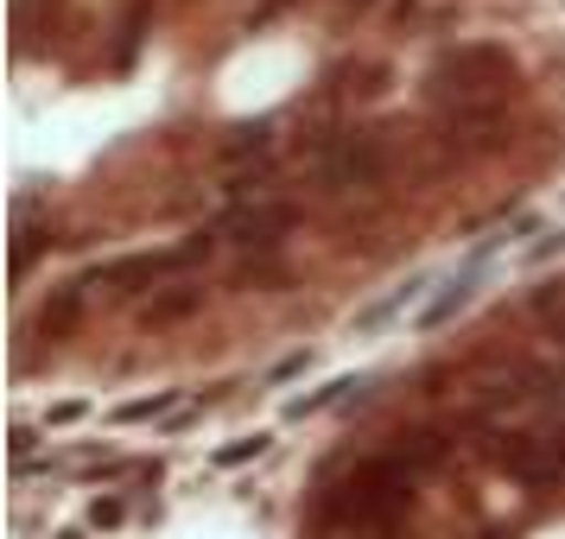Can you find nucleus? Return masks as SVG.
I'll use <instances>...</instances> for the list:
<instances>
[{
  "label": "nucleus",
  "mask_w": 565,
  "mask_h": 539,
  "mask_svg": "<svg viewBox=\"0 0 565 539\" xmlns=\"http://www.w3.org/2000/svg\"><path fill=\"white\" fill-rule=\"evenodd\" d=\"M445 438L438 432H413L401 444H387L382 457L356 463L337 488H324V508H318V527H382L413 502V488L445 463Z\"/></svg>",
  "instance_id": "f257e3e1"
},
{
  "label": "nucleus",
  "mask_w": 565,
  "mask_h": 539,
  "mask_svg": "<svg viewBox=\"0 0 565 539\" xmlns=\"http://www.w3.org/2000/svg\"><path fill=\"white\" fill-rule=\"evenodd\" d=\"M509 83H514V64H509V52H495V45H470V52L445 57V64L433 71V89L445 96V103H458V108L495 103Z\"/></svg>",
  "instance_id": "f03ea898"
},
{
  "label": "nucleus",
  "mask_w": 565,
  "mask_h": 539,
  "mask_svg": "<svg viewBox=\"0 0 565 539\" xmlns=\"http://www.w3.org/2000/svg\"><path fill=\"white\" fill-rule=\"evenodd\" d=\"M311 172L331 191H375L387 179V147L375 133H337V140H318Z\"/></svg>",
  "instance_id": "7ed1b4c3"
},
{
  "label": "nucleus",
  "mask_w": 565,
  "mask_h": 539,
  "mask_svg": "<svg viewBox=\"0 0 565 539\" xmlns=\"http://www.w3.org/2000/svg\"><path fill=\"white\" fill-rule=\"evenodd\" d=\"M223 248H235V255H274L286 235H292V204H242L223 216Z\"/></svg>",
  "instance_id": "20e7f679"
},
{
  "label": "nucleus",
  "mask_w": 565,
  "mask_h": 539,
  "mask_svg": "<svg viewBox=\"0 0 565 539\" xmlns=\"http://www.w3.org/2000/svg\"><path fill=\"white\" fill-rule=\"evenodd\" d=\"M477 280H483V255L470 260L463 273H451V280L438 285V299H433V305H426V311H419V331H438L445 317H458V311L470 305V299H477Z\"/></svg>",
  "instance_id": "39448f33"
},
{
  "label": "nucleus",
  "mask_w": 565,
  "mask_h": 539,
  "mask_svg": "<svg viewBox=\"0 0 565 539\" xmlns=\"http://www.w3.org/2000/svg\"><path fill=\"white\" fill-rule=\"evenodd\" d=\"M198 305H204V285H191V280L159 285V299H147V305H140V324H147V331H172V324H184Z\"/></svg>",
  "instance_id": "423d86ee"
},
{
  "label": "nucleus",
  "mask_w": 565,
  "mask_h": 539,
  "mask_svg": "<svg viewBox=\"0 0 565 539\" xmlns=\"http://www.w3.org/2000/svg\"><path fill=\"white\" fill-rule=\"evenodd\" d=\"M419 292H426V280H413V285H394V292H387L382 305H369V311H356V331H382L387 317H394V311H407L413 299H419Z\"/></svg>",
  "instance_id": "0eeeda50"
},
{
  "label": "nucleus",
  "mask_w": 565,
  "mask_h": 539,
  "mask_svg": "<svg viewBox=\"0 0 565 539\" xmlns=\"http://www.w3.org/2000/svg\"><path fill=\"white\" fill-rule=\"evenodd\" d=\"M343 394H362V381H331L324 394H306V400H286V419H306V412H324V407H337Z\"/></svg>",
  "instance_id": "6e6552de"
},
{
  "label": "nucleus",
  "mask_w": 565,
  "mask_h": 539,
  "mask_svg": "<svg viewBox=\"0 0 565 539\" xmlns=\"http://www.w3.org/2000/svg\"><path fill=\"white\" fill-rule=\"evenodd\" d=\"M172 412V394H153V400H128L115 407V425H147V419H166Z\"/></svg>",
  "instance_id": "1a4fd4ad"
},
{
  "label": "nucleus",
  "mask_w": 565,
  "mask_h": 539,
  "mask_svg": "<svg viewBox=\"0 0 565 539\" xmlns=\"http://www.w3.org/2000/svg\"><path fill=\"white\" fill-rule=\"evenodd\" d=\"M45 241H52L45 229H20V235H13V273H32V260H39Z\"/></svg>",
  "instance_id": "9d476101"
},
{
  "label": "nucleus",
  "mask_w": 565,
  "mask_h": 539,
  "mask_svg": "<svg viewBox=\"0 0 565 539\" xmlns=\"http://www.w3.org/2000/svg\"><path fill=\"white\" fill-rule=\"evenodd\" d=\"M260 451H267V438H235L230 451H216V463H223V470H235V463H248V457H260Z\"/></svg>",
  "instance_id": "9b49d317"
},
{
  "label": "nucleus",
  "mask_w": 565,
  "mask_h": 539,
  "mask_svg": "<svg viewBox=\"0 0 565 539\" xmlns=\"http://www.w3.org/2000/svg\"><path fill=\"white\" fill-rule=\"evenodd\" d=\"M280 7H292V0H260V7H255V20H274Z\"/></svg>",
  "instance_id": "f8f14e48"
},
{
  "label": "nucleus",
  "mask_w": 565,
  "mask_h": 539,
  "mask_svg": "<svg viewBox=\"0 0 565 539\" xmlns=\"http://www.w3.org/2000/svg\"><path fill=\"white\" fill-rule=\"evenodd\" d=\"M375 7H382V0H343V13H356V20L362 13H375Z\"/></svg>",
  "instance_id": "ddd939ff"
},
{
  "label": "nucleus",
  "mask_w": 565,
  "mask_h": 539,
  "mask_svg": "<svg viewBox=\"0 0 565 539\" xmlns=\"http://www.w3.org/2000/svg\"><path fill=\"white\" fill-rule=\"evenodd\" d=\"M394 7V20H407V13H419V0H387Z\"/></svg>",
  "instance_id": "4468645a"
}]
</instances>
